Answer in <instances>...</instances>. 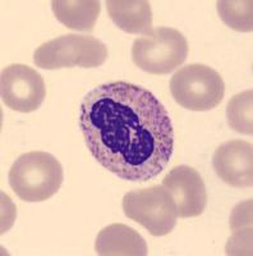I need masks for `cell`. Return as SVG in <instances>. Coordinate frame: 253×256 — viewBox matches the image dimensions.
<instances>
[{
  "label": "cell",
  "mask_w": 253,
  "mask_h": 256,
  "mask_svg": "<svg viewBox=\"0 0 253 256\" xmlns=\"http://www.w3.org/2000/svg\"><path fill=\"white\" fill-rule=\"evenodd\" d=\"M78 126L91 155L120 180H154L172 159L174 130L168 110L138 84L117 81L88 91Z\"/></svg>",
  "instance_id": "1"
},
{
  "label": "cell",
  "mask_w": 253,
  "mask_h": 256,
  "mask_svg": "<svg viewBox=\"0 0 253 256\" xmlns=\"http://www.w3.org/2000/svg\"><path fill=\"white\" fill-rule=\"evenodd\" d=\"M108 59V48L93 36L64 35L47 41L36 49L33 62L47 70L61 68H96Z\"/></svg>",
  "instance_id": "3"
},
{
  "label": "cell",
  "mask_w": 253,
  "mask_h": 256,
  "mask_svg": "<svg viewBox=\"0 0 253 256\" xmlns=\"http://www.w3.org/2000/svg\"><path fill=\"white\" fill-rule=\"evenodd\" d=\"M213 166L218 177L232 187H251L253 184V146L232 140L215 150Z\"/></svg>",
  "instance_id": "9"
},
{
  "label": "cell",
  "mask_w": 253,
  "mask_h": 256,
  "mask_svg": "<svg viewBox=\"0 0 253 256\" xmlns=\"http://www.w3.org/2000/svg\"><path fill=\"white\" fill-rule=\"evenodd\" d=\"M51 9L67 28L90 32L99 18L101 6L99 0H52Z\"/></svg>",
  "instance_id": "12"
},
{
  "label": "cell",
  "mask_w": 253,
  "mask_h": 256,
  "mask_svg": "<svg viewBox=\"0 0 253 256\" xmlns=\"http://www.w3.org/2000/svg\"><path fill=\"white\" fill-rule=\"evenodd\" d=\"M97 255L101 256H146L147 244L140 233L125 224H110L97 234L95 242Z\"/></svg>",
  "instance_id": "10"
},
{
  "label": "cell",
  "mask_w": 253,
  "mask_h": 256,
  "mask_svg": "<svg viewBox=\"0 0 253 256\" xmlns=\"http://www.w3.org/2000/svg\"><path fill=\"white\" fill-rule=\"evenodd\" d=\"M123 210L129 219L141 224L155 237L166 236L177 224V206L163 184L125 194Z\"/></svg>",
  "instance_id": "6"
},
{
  "label": "cell",
  "mask_w": 253,
  "mask_h": 256,
  "mask_svg": "<svg viewBox=\"0 0 253 256\" xmlns=\"http://www.w3.org/2000/svg\"><path fill=\"white\" fill-rule=\"evenodd\" d=\"M106 8L114 24L127 34L150 36L152 27L151 6L146 0H108Z\"/></svg>",
  "instance_id": "11"
},
{
  "label": "cell",
  "mask_w": 253,
  "mask_h": 256,
  "mask_svg": "<svg viewBox=\"0 0 253 256\" xmlns=\"http://www.w3.org/2000/svg\"><path fill=\"white\" fill-rule=\"evenodd\" d=\"M170 92L183 108L207 112L223 102L225 84L220 74L209 66L189 64L172 77Z\"/></svg>",
  "instance_id": "5"
},
{
  "label": "cell",
  "mask_w": 253,
  "mask_h": 256,
  "mask_svg": "<svg viewBox=\"0 0 253 256\" xmlns=\"http://www.w3.org/2000/svg\"><path fill=\"white\" fill-rule=\"evenodd\" d=\"M188 56V42L182 32L172 27H157L152 35L136 38L132 60L151 74H168L181 67Z\"/></svg>",
  "instance_id": "4"
},
{
  "label": "cell",
  "mask_w": 253,
  "mask_h": 256,
  "mask_svg": "<svg viewBox=\"0 0 253 256\" xmlns=\"http://www.w3.org/2000/svg\"><path fill=\"white\" fill-rule=\"evenodd\" d=\"M252 104V90L243 91V92L233 96L229 104H228V123L236 132L243 134H250V136L253 134Z\"/></svg>",
  "instance_id": "14"
},
{
  "label": "cell",
  "mask_w": 253,
  "mask_h": 256,
  "mask_svg": "<svg viewBox=\"0 0 253 256\" xmlns=\"http://www.w3.org/2000/svg\"><path fill=\"white\" fill-rule=\"evenodd\" d=\"M221 20L239 32L253 30V3L251 0H221L216 3Z\"/></svg>",
  "instance_id": "13"
},
{
  "label": "cell",
  "mask_w": 253,
  "mask_h": 256,
  "mask_svg": "<svg viewBox=\"0 0 253 256\" xmlns=\"http://www.w3.org/2000/svg\"><path fill=\"white\" fill-rule=\"evenodd\" d=\"M9 184L20 200L41 202L59 191L64 180V170L54 155L29 152L20 155L9 170Z\"/></svg>",
  "instance_id": "2"
},
{
  "label": "cell",
  "mask_w": 253,
  "mask_h": 256,
  "mask_svg": "<svg viewBox=\"0 0 253 256\" xmlns=\"http://www.w3.org/2000/svg\"><path fill=\"white\" fill-rule=\"evenodd\" d=\"M0 94L4 104L12 110L31 113L44 102L46 88L40 73L26 64H12L3 70Z\"/></svg>",
  "instance_id": "7"
},
{
  "label": "cell",
  "mask_w": 253,
  "mask_h": 256,
  "mask_svg": "<svg viewBox=\"0 0 253 256\" xmlns=\"http://www.w3.org/2000/svg\"><path fill=\"white\" fill-rule=\"evenodd\" d=\"M163 186L174 200L178 216L195 218L206 209V187L196 169L188 166L173 168L163 180Z\"/></svg>",
  "instance_id": "8"
}]
</instances>
